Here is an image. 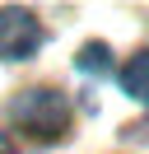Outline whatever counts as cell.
<instances>
[{
	"instance_id": "obj_1",
	"label": "cell",
	"mask_w": 149,
	"mask_h": 154,
	"mask_svg": "<svg viewBox=\"0 0 149 154\" xmlns=\"http://www.w3.org/2000/svg\"><path fill=\"white\" fill-rule=\"evenodd\" d=\"M9 122L33 140H61L70 131V103L61 89H23L9 103Z\"/></svg>"
},
{
	"instance_id": "obj_2",
	"label": "cell",
	"mask_w": 149,
	"mask_h": 154,
	"mask_svg": "<svg viewBox=\"0 0 149 154\" xmlns=\"http://www.w3.org/2000/svg\"><path fill=\"white\" fill-rule=\"evenodd\" d=\"M42 47V23L28 10H0V61H28Z\"/></svg>"
},
{
	"instance_id": "obj_3",
	"label": "cell",
	"mask_w": 149,
	"mask_h": 154,
	"mask_svg": "<svg viewBox=\"0 0 149 154\" xmlns=\"http://www.w3.org/2000/svg\"><path fill=\"white\" fill-rule=\"evenodd\" d=\"M121 89H126L130 98H140V103H149V47L135 51V56L121 66Z\"/></svg>"
},
{
	"instance_id": "obj_4",
	"label": "cell",
	"mask_w": 149,
	"mask_h": 154,
	"mask_svg": "<svg viewBox=\"0 0 149 154\" xmlns=\"http://www.w3.org/2000/svg\"><path fill=\"white\" fill-rule=\"evenodd\" d=\"M107 56H112V51L102 47V42H89V47L79 51V70H98V75H102V70H112Z\"/></svg>"
},
{
	"instance_id": "obj_5",
	"label": "cell",
	"mask_w": 149,
	"mask_h": 154,
	"mask_svg": "<svg viewBox=\"0 0 149 154\" xmlns=\"http://www.w3.org/2000/svg\"><path fill=\"white\" fill-rule=\"evenodd\" d=\"M0 154H14V145H9V135L0 131Z\"/></svg>"
}]
</instances>
